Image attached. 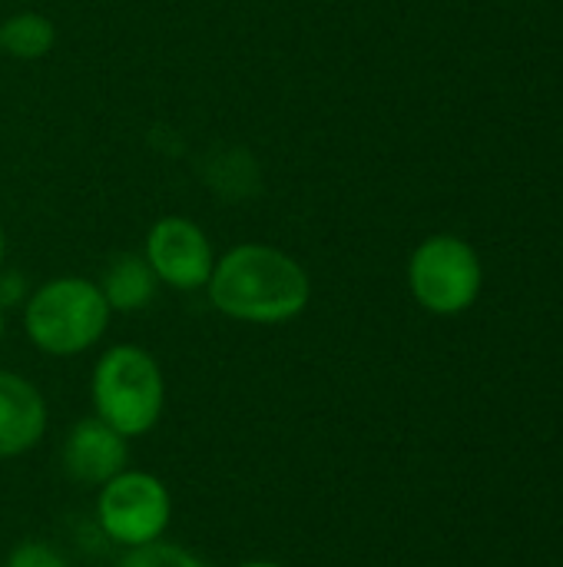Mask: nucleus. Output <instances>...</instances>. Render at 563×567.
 <instances>
[{
  "label": "nucleus",
  "instance_id": "nucleus-1",
  "mask_svg": "<svg viewBox=\"0 0 563 567\" xmlns=\"http://www.w3.org/2000/svg\"><path fill=\"white\" fill-rule=\"evenodd\" d=\"M206 292L209 302L236 322L279 326L305 312L312 282L289 252L246 243L216 259Z\"/></svg>",
  "mask_w": 563,
  "mask_h": 567
},
{
  "label": "nucleus",
  "instance_id": "nucleus-8",
  "mask_svg": "<svg viewBox=\"0 0 563 567\" xmlns=\"http://www.w3.org/2000/svg\"><path fill=\"white\" fill-rule=\"evenodd\" d=\"M46 432V402L40 389L0 369V458H17L40 445Z\"/></svg>",
  "mask_w": 563,
  "mask_h": 567
},
{
  "label": "nucleus",
  "instance_id": "nucleus-12",
  "mask_svg": "<svg viewBox=\"0 0 563 567\" xmlns=\"http://www.w3.org/2000/svg\"><path fill=\"white\" fill-rule=\"evenodd\" d=\"M3 567H70V565H66V558H63L56 548H50L46 542H20V545L7 555Z\"/></svg>",
  "mask_w": 563,
  "mask_h": 567
},
{
  "label": "nucleus",
  "instance_id": "nucleus-3",
  "mask_svg": "<svg viewBox=\"0 0 563 567\" xmlns=\"http://www.w3.org/2000/svg\"><path fill=\"white\" fill-rule=\"evenodd\" d=\"M166 405V379L159 362L139 346H113L93 369V409L123 439L156 429Z\"/></svg>",
  "mask_w": 563,
  "mask_h": 567
},
{
  "label": "nucleus",
  "instance_id": "nucleus-6",
  "mask_svg": "<svg viewBox=\"0 0 563 567\" xmlns=\"http://www.w3.org/2000/svg\"><path fill=\"white\" fill-rule=\"evenodd\" d=\"M143 259L149 262V269L163 286L179 292L206 289L216 266L209 236L183 216H166L149 229Z\"/></svg>",
  "mask_w": 563,
  "mask_h": 567
},
{
  "label": "nucleus",
  "instance_id": "nucleus-15",
  "mask_svg": "<svg viewBox=\"0 0 563 567\" xmlns=\"http://www.w3.org/2000/svg\"><path fill=\"white\" fill-rule=\"evenodd\" d=\"M0 342H3V306H0Z\"/></svg>",
  "mask_w": 563,
  "mask_h": 567
},
{
  "label": "nucleus",
  "instance_id": "nucleus-4",
  "mask_svg": "<svg viewBox=\"0 0 563 567\" xmlns=\"http://www.w3.org/2000/svg\"><path fill=\"white\" fill-rule=\"evenodd\" d=\"M481 259L458 236L425 239L408 262V286L421 309L435 316H458L475 306L481 292Z\"/></svg>",
  "mask_w": 563,
  "mask_h": 567
},
{
  "label": "nucleus",
  "instance_id": "nucleus-7",
  "mask_svg": "<svg viewBox=\"0 0 563 567\" xmlns=\"http://www.w3.org/2000/svg\"><path fill=\"white\" fill-rule=\"evenodd\" d=\"M129 465V439L103 419H80L63 439V472L80 485H106Z\"/></svg>",
  "mask_w": 563,
  "mask_h": 567
},
{
  "label": "nucleus",
  "instance_id": "nucleus-11",
  "mask_svg": "<svg viewBox=\"0 0 563 567\" xmlns=\"http://www.w3.org/2000/svg\"><path fill=\"white\" fill-rule=\"evenodd\" d=\"M119 567H209L199 555L179 548V545H169V542H149V545H139V548H129L126 558L119 561Z\"/></svg>",
  "mask_w": 563,
  "mask_h": 567
},
{
  "label": "nucleus",
  "instance_id": "nucleus-2",
  "mask_svg": "<svg viewBox=\"0 0 563 567\" xmlns=\"http://www.w3.org/2000/svg\"><path fill=\"white\" fill-rule=\"evenodd\" d=\"M110 326V306L96 282L63 276L43 282L23 306L27 339L56 359L93 349Z\"/></svg>",
  "mask_w": 563,
  "mask_h": 567
},
{
  "label": "nucleus",
  "instance_id": "nucleus-10",
  "mask_svg": "<svg viewBox=\"0 0 563 567\" xmlns=\"http://www.w3.org/2000/svg\"><path fill=\"white\" fill-rule=\"evenodd\" d=\"M53 43H56V27L50 17L37 10L13 13L0 27V50L10 53L13 60H40L53 50Z\"/></svg>",
  "mask_w": 563,
  "mask_h": 567
},
{
  "label": "nucleus",
  "instance_id": "nucleus-9",
  "mask_svg": "<svg viewBox=\"0 0 563 567\" xmlns=\"http://www.w3.org/2000/svg\"><path fill=\"white\" fill-rule=\"evenodd\" d=\"M156 282L159 279L143 256L123 252V256L110 259V266L103 269V279L96 286H100L110 312H136L153 302Z\"/></svg>",
  "mask_w": 563,
  "mask_h": 567
},
{
  "label": "nucleus",
  "instance_id": "nucleus-5",
  "mask_svg": "<svg viewBox=\"0 0 563 567\" xmlns=\"http://www.w3.org/2000/svg\"><path fill=\"white\" fill-rule=\"evenodd\" d=\"M173 518V498L163 478L153 472L126 468L96 495V522L103 535L123 548H139L159 542Z\"/></svg>",
  "mask_w": 563,
  "mask_h": 567
},
{
  "label": "nucleus",
  "instance_id": "nucleus-14",
  "mask_svg": "<svg viewBox=\"0 0 563 567\" xmlns=\"http://www.w3.org/2000/svg\"><path fill=\"white\" fill-rule=\"evenodd\" d=\"M3 249H7V243H3V226H0V266H3Z\"/></svg>",
  "mask_w": 563,
  "mask_h": 567
},
{
  "label": "nucleus",
  "instance_id": "nucleus-13",
  "mask_svg": "<svg viewBox=\"0 0 563 567\" xmlns=\"http://www.w3.org/2000/svg\"><path fill=\"white\" fill-rule=\"evenodd\" d=\"M239 567H285V565H275V561H246V565Z\"/></svg>",
  "mask_w": 563,
  "mask_h": 567
}]
</instances>
